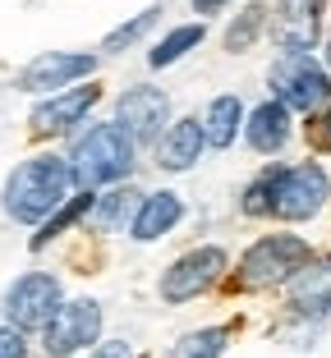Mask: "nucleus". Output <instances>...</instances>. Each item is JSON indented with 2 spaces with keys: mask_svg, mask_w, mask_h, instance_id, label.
I'll return each instance as SVG.
<instances>
[{
  "mask_svg": "<svg viewBox=\"0 0 331 358\" xmlns=\"http://www.w3.org/2000/svg\"><path fill=\"white\" fill-rule=\"evenodd\" d=\"M74 189L78 184H74V170H69V157H60V152H32V157H23L5 175L0 207H5V216L14 225H42Z\"/></svg>",
  "mask_w": 331,
  "mask_h": 358,
  "instance_id": "obj_1",
  "label": "nucleus"
},
{
  "mask_svg": "<svg viewBox=\"0 0 331 358\" xmlns=\"http://www.w3.org/2000/svg\"><path fill=\"white\" fill-rule=\"evenodd\" d=\"M134 166H139V143L129 138V129L120 120H97L69 143V170H74L78 189L97 193L106 184H120V179L134 175Z\"/></svg>",
  "mask_w": 331,
  "mask_h": 358,
  "instance_id": "obj_2",
  "label": "nucleus"
},
{
  "mask_svg": "<svg viewBox=\"0 0 331 358\" xmlns=\"http://www.w3.org/2000/svg\"><path fill=\"white\" fill-rule=\"evenodd\" d=\"M309 262H313V243L304 234H290V230L258 234L244 248V257H239L235 280H239V289H281V285H290Z\"/></svg>",
  "mask_w": 331,
  "mask_h": 358,
  "instance_id": "obj_3",
  "label": "nucleus"
},
{
  "mask_svg": "<svg viewBox=\"0 0 331 358\" xmlns=\"http://www.w3.org/2000/svg\"><path fill=\"white\" fill-rule=\"evenodd\" d=\"M267 87L290 115H318L331 101V74L313 51H281L267 69Z\"/></svg>",
  "mask_w": 331,
  "mask_h": 358,
  "instance_id": "obj_4",
  "label": "nucleus"
},
{
  "mask_svg": "<svg viewBox=\"0 0 331 358\" xmlns=\"http://www.w3.org/2000/svg\"><path fill=\"white\" fill-rule=\"evenodd\" d=\"M331 202V175L322 161H295V166H281L272 175V221H313L322 216V207Z\"/></svg>",
  "mask_w": 331,
  "mask_h": 358,
  "instance_id": "obj_5",
  "label": "nucleus"
},
{
  "mask_svg": "<svg viewBox=\"0 0 331 358\" xmlns=\"http://www.w3.org/2000/svg\"><path fill=\"white\" fill-rule=\"evenodd\" d=\"M225 271H230V253H225L221 243H198V248H189V253H180L166 271H161L157 280V294L161 303H193V299L212 294L216 285L225 280Z\"/></svg>",
  "mask_w": 331,
  "mask_h": 358,
  "instance_id": "obj_6",
  "label": "nucleus"
},
{
  "mask_svg": "<svg viewBox=\"0 0 331 358\" xmlns=\"http://www.w3.org/2000/svg\"><path fill=\"white\" fill-rule=\"evenodd\" d=\"M106 313L97 299H60L51 317L42 327V354L46 358H78L83 349H92L101 340Z\"/></svg>",
  "mask_w": 331,
  "mask_h": 358,
  "instance_id": "obj_7",
  "label": "nucleus"
},
{
  "mask_svg": "<svg viewBox=\"0 0 331 358\" xmlns=\"http://www.w3.org/2000/svg\"><path fill=\"white\" fill-rule=\"evenodd\" d=\"M64 299V285L55 271H23L5 285V294H0V317H5V327L14 331H42L46 317L60 308Z\"/></svg>",
  "mask_w": 331,
  "mask_h": 358,
  "instance_id": "obj_8",
  "label": "nucleus"
},
{
  "mask_svg": "<svg viewBox=\"0 0 331 358\" xmlns=\"http://www.w3.org/2000/svg\"><path fill=\"white\" fill-rule=\"evenodd\" d=\"M97 106H101V83H92V78H87V87L69 83L60 92H46L42 101L32 106L28 129L37 138H64V134H74L78 124H87V115H92Z\"/></svg>",
  "mask_w": 331,
  "mask_h": 358,
  "instance_id": "obj_9",
  "label": "nucleus"
},
{
  "mask_svg": "<svg viewBox=\"0 0 331 358\" xmlns=\"http://www.w3.org/2000/svg\"><path fill=\"white\" fill-rule=\"evenodd\" d=\"M101 55L97 51H37L19 74H14V87L28 96H46V92H60L69 83H83V78L97 74Z\"/></svg>",
  "mask_w": 331,
  "mask_h": 358,
  "instance_id": "obj_10",
  "label": "nucleus"
},
{
  "mask_svg": "<svg viewBox=\"0 0 331 358\" xmlns=\"http://www.w3.org/2000/svg\"><path fill=\"white\" fill-rule=\"evenodd\" d=\"M115 120L129 129V138L139 148H152L161 138V129L175 120V106H171V92H161L152 83H134L115 96Z\"/></svg>",
  "mask_w": 331,
  "mask_h": 358,
  "instance_id": "obj_11",
  "label": "nucleus"
},
{
  "mask_svg": "<svg viewBox=\"0 0 331 358\" xmlns=\"http://www.w3.org/2000/svg\"><path fill=\"white\" fill-rule=\"evenodd\" d=\"M322 14L327 0H276V10H267V32L281 51H313L322 37Z\"/></svg>",
  "mask_w": 331,
  "mask_h": 358,
  "instance_id": "obj_12",
  "label": "nucleus"
},
{
  "mask_svg": "<svg viewBox=\"0 0 331 358\" xmlns=\"http://www.w3.org/2000/svg\"><path fill=\"white\" fill-rule=\"evenodd\" d=\"M203 152H207V143H203V124H198V115L171 120V124L161 129V138L152 143L157 170H166V175H184V170H193L198 161H203Z\"/></svg>",
  "mask_w": 331,
  "mask_h": 358,
  "instance_id": "obj_13",
  "label": "nucleus"
},
{
  "mask_svg": "<svg viewBox=\"0 0 331 358\" xmlns=\"http://www.w3.org/2000/svg\"><path fill=\"white\" fill-rule=\"evenodd\" d=\"M239 134H244V143L258 157H276V152L290 148V138H295V115H290L276 96H267L253 110H244V129Z\"/></svg>",
  "mask_w": 331,
  "mask_h": 358,
  "instance_id": "obj_14",
  "label": "nucleus"
},
{
  "mask_svg": "<svg viewBox=\"0 0 331 358\" xmlns=\"http://www.w3.org/2000/svg\"><path fill=\"white\" fill-rule=\"evenodd\" d=\"M184 221V198L175 189H157V193H143L139 211L129 221V239L134 243H157Z\"/></svg>",
  "mask_w": 331,
  "mask_h": 358,
  "instance_id": "obj_15",
  "label": "nucleus"
},
{
  "mask_svg": "<svg viewBox=\"0 0 331 358\" xmlns=\"http://www.w3.org/2000/svg\"><path fill=\"white\" fill-rule=\"evenodd\" d=\"M198 124H203V143L212 152H230V148H235V138H239V129H244V96H239V92L212 96Z\"/></svg>",
  "mask_w": 331,
  "mask_h": 358,
  "instance_id": "obj_16",
  "label": "nucleus"
},
{
  "mask_svg": "<svg viewBox=\"0 0 331 358\" xmlns=\"http://www.w3.org/2000/svg\"><path fill=\"white\" fill-rule=\"evenodd\" d=\"M139 198H143V193L134 189L129 179H120V184H106V193H97L87 216L97 221V230H101V234H120V230H129V221H134Z\"/></svg>",
  "mask_w": 331,
  "mask_h": 358,
  "instance_id": "obj_17",
  "label": "nucleus"
},
{
  "mask_svg": "<svg viewBox=\"0 0 331 358\" xmlns=\"http://www.w3.org/2000/svg\"><path fill=\"white\" fill-rule=\"evenodd\" d=\"M92 198H97L92 189H74V193H69V198L60 202V207L51 211V216H46L42 225H37V234H32V239H28V248H32V253H42V248H51V243L60 239L64 230H74V225L83 221L87 211H92Z\"/></svg>",
  "mask_w": 331,
  "mask_h": 358,
  "instance_id": "obj_18",
  "label": "nucleus"
},
{
  "mask_svg": "<svg viewBox=\"0 0 331 358\" xmlns=\"http://www.w3.org/2000/svg\"><path fill=\"white\" fill-rule=\"evenodd\" d=\"M203 42H207V23L203 19H198V23H175V28L148 51V64H152V69H171V64H180L189 51H198Z\"/></svg>",
  "mask_w": 331,
  "mask_h": 358,
  "instance_id": "obj_19",
  "label": "nucleus"
},
{
  "mask_svg": "<svg viewBox=\"0 0 331 358\" xmlns=\"http://www.w3.org/2000/svg\"><path fill=\"white\" fill-rule=\"evenodd\" d=\"M262 32H267V5H262V0H248L244 10L225 23L221 42H225L230 55H244V51H253V46L262 42Z\"/></svg>",
  "mask_w": 331,
  "mask_h": 358,
  "instance_id": "obj_20",
  "label": "nucleus"
},
{
  "mask_svg": "<svg viewBox=\"0 0 331 358\" xmlns=\"http://www.w3.org/2000/svg\"><path fill=\"white\" fill-rule=\"evenodd\" d=\"M230 336H235V331L225 327V322H216V327H198V331H184L166 358H225Z\"/></svg>",
  "mask_w": 331,
  "mask_h": 358,
  "instance_id": "obj_21",
  "label": "nucleus"
},
{
  "mask_svg": "<svg viewBox=\"0 0 331 358\" xmlns=\"http://www.w3.org/2000/svg\"><path fill=\"white\" fill-rule=\"evenodd\" d=\"M161 14H166L161 5H148V10H139L134 19H125L120 28H111L106 37H101V51H97V55H125V51H134V46H139L143 37H148V32L161 23Z\"/></svg>",
  "mask_w": 331,
  "mask_h": 358,
  "instance_id": "obj_22",
  "label": "nucleus"
},
{
  "mask_svg": "<svg viewBox=\"0 0 331 358\" xmlns=\"http://www.w3.org/2000/svg\"><path fill=\"white\" fill-rule=\"evenodd\" d=\"M272 175H276V166H262L244 184V193H239V211H244L248 221H267V211H272Z\"/></svg>",
  "mask_w": 331,
  "mask_h": 358,
  "instance_id": "obj_23",
  "label": "nucleus"
},
{
  "mask_svg": "<svg viewBox=\"0 0 331 358\" xmlns=\"http://www.w3.org/2000/svg\"><path fill=\"white\" fill-rule=\"evenodd\" d=\"M0 358H28V336L0 322Z\"/></svg>",
  "mask_w": 331,
  "mask_h": 358,
  "instance_id": "obj_24",
  "label": "nucleus"
},
{
  "mask_svg": "<svg viewBox=\"0 0 331 358\" xmlns=\"http://www.w3.org/2000/svg\"><path fill=\"white\" fill-rule=\"evenodd\" d=\"M83 358H134V349L125 340H97L92 349H83Z\"/></svg>",
  "mask_w": 331,
  "mask_h": 358,
  "instance_id": "obj_25",
  "label": "nucleus"
},
{
  "mask_svg": "<svg viewBox=\"0 0 331 358\" xmlns=\"http://www.w3.org/2000/svg\"><path fill=\"white\" fill-rule=\"evenodd\" d=\"M189 5H193V14H221L230 0H189Z\"/></svg>",
  "mask_w": 331,
  "mask_h": 358,
  "instance_id": "obj_26",
  "label": "nucleus"
},
{
  "mask_svg": "<svg viewBox=\"0 0 331 358\" xmlns=\"http://www.w3.org/2000/svg\"><path fill=\"white\" fill-rule=\"evenodd\" d=\"M322 110H327V115H322V124H318V143H322V148L331 152V101L322 106Z\"/></svg>",
  "mask_w": 331,
  "mask_h": 358,
  "instance_id": "obj_27",
  "label": "nucleus"
},
{
  "mask_svg": "<svg viewBox=\"0 0 331 358\" xmlns=\"http://www.w3.org/2000/svg\"><path fill=\"white\" fill-rule=\"evenodd\" d=\"M322 64H327V74H331V37L322 42Z\"/></svg>",
  "mask_w": 331,
  "mask_h": 358,
  "instance_id": "obj_28",
  "label": "nucleus"
}]
</instances>
